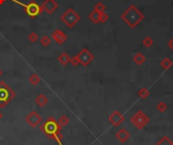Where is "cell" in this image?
Segmentation results:
<instances>
[{"label":"cell","mask_w":173,"mask_h":145,"mask_svg":"<svg viewBox=\"0 0 173 145\" xmlns=\"http://www.w3.org/2000/svg\"><path fill=\"white\" fill-rule=\"evenodd\" d=\"M122 20L128 25L131 29H134L144 20V14L135 5H131L124 13L122 14Z\"/></svg>","instance_id":"obj_1"},{"label":"cell","mask_w":173,"mask_h":145,"mask_svg":"<svg viewBox=\"0 0 173 145\" xmlns=\"http://www.w3.org/2000/svg\"><path fill=\"white\" fill-rule=\"evenodd\" d=\"M40 130L43 132L46 136L49 137L50 139H54V137L59 134V133H61L62 127H61L60 124L57 122V120L54 119L53 117H50L41 124Z\"/></svg>","instance_id":"obj_2"},{"label":"cell","mask_w":173,"mask_h":145,"mask_svg":"<svg viewBox=\"0 0 173 145\" xmlns=\"http://www.w3.org/2000/svg\"><path fill=\"white\" fill-rule=\"evenodd\" d=\"M11 1L16 3V4H18V5H20L22 8H24V12L28 14L30 18H36L40 14L43 13V11H44L42 5L38 4V3L36 1H33V0L29 1V3H26V4L19 2V1H17V0H11Z\"/></svg>","instance_id":"obj_3"},{"label":"cell","mask_w":173,"mask_h":145,"mask_svg":"<svg viewBox=\"0 0 173 145\" xmlns=\"http://www.w3.org/2000/svg\"><path fill=\"white\" fill-rule=\"evenodd\" d=\"M14 97V91L4 81H0V108H5Z\"/></svg>","instance_id":"obj_4"},{"label":"cell","mask_w":173,"mask_h":145,"mask_svg":"<svg viewBox=\"0 0 173 145\" xmlns=\"http://www.w3.org/2000/svg\"><path fill=\"white\" fill-rule=\"evenodd\" d=\"M130 121H131V123L138 129V130H142V129H144L146 126L148 125V123L150 122V119L143 111L140 110V111H137V112L131 117Z\"/></svg>","instance_id":"obj_5"},{"label":"cell","mask_w":173,"mask_h":145,"mask_svg":"<svg viewBox=\"0 0 173 145\" xmlns=\"http://www.w3.org/2000/svg\"><path fill=\"white\" fill-rule=\"evenodd\" d=\"M61 20H62L68 28H73L77 22L80 20L79 14L73 8H68L61 16Z\"/></svg>","instance_id":"obj_6"},{"label":"cell","mask_w":173,"mask_h":145,"mask_svg":"<svg viewBox=\"0 0 173 145\" xmlns=\"http://www.w3.org/2000/svg\"><path fill=\"white\" fill-rule=\"evenodd\" d=\"M77 57H78L79 63L81 64L82 66H84V67H86V66L89 65V64L94 59L93 54H92V53L89 50H88V49H86V48L82 49V50L78 53Z\"/></svg>","instance_id":"obj_7"},{"label":"cell","mask_w":173,"mask_h":145,"mask_svg":"<svg viewBox=\"0 0 173 145\" xmlns=\"http://www.w3.org/2000/svg\"><path fill=\"white\" fill-rule=\"evenodd\" d=\"M125 116L120 112V111H113L109 116V122L113 126V127H120V126L125 122Z\"/></svg>","instance_id":"obj_8"},{"label":"cell","mask_w":173,"mask_h":145,"mask_svg":"<svg viewBox=\"0 0 173 145\" xmlns=\"http://www.w3.org/2000/svg\"><path fill=\"white\" fill-rule=\"evenodd\" d=\"M25 121L28 122V124L30 126V127L36 128L42 123V121L43 120H42V117L38 115L36 111H33V112H30L29 115L26 116Z\"/></svg>","instance_id":"obj_9"},{"label":"cell","mask_w":173,"mask_h":145,"mask_svg":"<svg viewBox=\"0 0 173 145\" xmlns=\"http://www.w3.org/2000/svg\"><path fill=\"white\" fill-rule=\"evenodd\" d=\"M52 39L56 42L57 44H59V45H63L65 42L67 41L68 39V37L67 35L65 34L63 30H61V29H56V30H54V32L52 33Z\"/></svg>","instance_id":"obj_10"},{"label":"cell","mask_w":173,"mask_h":145,"mask_svg":"<svg viewBox=\"0 0 173 145\" xmlns=\"http://www.w3.org/2000/svg\"><path fill=\"white\" fill-rule=\"evenodd\" d=\"M58 6L59 5H58V3L55 1V0H45V1L43 2V4H42L43 9L49 14H52L54 11L58 8Z\"/></svg>","instance_id":"obj_11"},{"label":"cell","mask_w":173,"mask_h":145,"mask_svg":"<svg viewBox=\"0 0 173 145\" xmlns=\"http://www.w3.org/2000/svg\"><path fill=\"white\" fill-rule=\"evenodd\" d=\"M115 137H117V139L120 141L121 143H125L131 138V134L125 128H122L118 131L117 134H115Z\"/></svg>","instance_id":"obj_12"},{"label":"cell","mask_w":173,"mask_h":145,"mask_svg":"<svg viewBox=\"0 0 173 145\" xmlns=\"http://www.w3.org/2000/svg\"><path fill=\"white\" fill-rule=\"evenodd\" d=\"M146 60H147L146 56L143 54V53H141V52L136 53V54H135L134 57H133V61L137 64V65H142V64H144L146 62Z\"/></svg>","instance_id":"obj_13"},{"label":"cell","mask_w":173,"mask_h":145,"mask_svg":"<svg viewBox=\"0 0 173 145\" xmlns=\"http://www.w3.org/2000/svg\"><path fill=\"white\" fill-rule=\"evenodd\" d=\"M36 104L38 106H45L46 105L48 104V97L43 93L38 94V97H36Z\"/></svg>","instance_id":"obj_14"},{"label":"cell","mask_w":173,"mask_h":145,"mask_svg":"<svg viewBox=\"0 0 173 145\" xmlns=\"http://www.w3.org/2000/svg\"><path fill=\"white\" fill-rule=\"evenodd\" d=\"M58 61H59L62 65L66 66L68 63H70V56H69L67 53L63 52L62 54H60L59 57H58Z\"/></svg>","instance_id":"obj_15"},{"label":"cell","mask_w":173,"mask_h":145,"mask_svg":"<svg viewBox=\"0 0 173 145\" xmlns=\"http://www.w3.org/2000/svg\"><path fill=\"white\" fill-rule=\"evenodd\" d=\"M99 15H100V12H98V11L93 10L92 12L89 13L88 15V18L93 22V24H98L99 22Z\"/></svg>","instance_id":"obj_16"},{"label":"cell","mask_w":173,"mask_h":145,"mask_svg":"<svg viewBox=\"0 0 173 145\" xmlns=\"http://www.w3.org/2000/svg\"><path fill=\"white\" fill-rule=\"evenodd\" d=\"M160 65H161V67H162L164 70H169L171 68V66L173 65V62L169 58H164L160 62Z\"/></svg>","instance_id":"obj_17"},{"label":"cell","mask_w":173,"mask_h":145,"mask_svg":"<svg viewBox=\"0 0 173 145\" xmlns=\"http://www.w3.org/2000/svg\"><path fill=\"white\" fill-rule=\"evenodd\" d=\"M138 95H139V97L143 98V100H146L150 95V91L148 88H146V87H142V88H140L139 91H138Z\"/></svg>","instance_id":"obj_18"},{"label":"cell","mask_w":173,"mask_h":145,"mask_svg":"<svg viewBox=\"0 0 173 145\" xmlns=\"http://www.w3.org/2000/svg\"><path fill=\"white\" fill-rule=\"evenodd\" d=\"M155 145H173V141L168 136H163Z\"/></svg>","instance_id":"obj_19"},{"label":"cell","mask_w":173,"mask_h":145,"mask_svg":"<svg viewBox=\"0 0 173 145\" xmlns=\"http://www.w3.org/2000/svg\"><path fill=\"white\" fill-rule=\"evenodd\" d=\"M29 81L30 84H33V85H37V84H38V83H40L41 78H40V76H38V74L33 73V74H32V75L29 76Z\"/></svg>","instance_id":"obj_20"},{"label":"cell","mask_w":173,"mask_h":145,"mask_svg":"<svg viewBox=\"0 0 173 145\" xmlns=\"http://www.w3.org/2000/svg\"><path fill=\"white\" fill-rule=\"evenodd\" d=\"M69 122H70V120H69V118L66 115H62L59 118V120H58V123L60 124L61 127H65V126H67L69 124Z\"/></svg>","instance_id":"obj_21"},{"label":"cell","mask_w":173,"mask_h":145,"mask_svg":"<svg viewBox=\"0 0 173 145\" xmlns=\"http://www.w3.org/2000/svg\"><path fill=\"white\" fill-rule=\"evenodd\" d=\"M156 109H157V111H158V112L164 113V112H166V110L168 109V106L166 105V102H159L158 104H157V106H156Z\"/></svg>","instance_id":"obj_22"},{"label":"cell","mask_w":173,"mask_h":145,"mask_svg":"<svg viewBox=\"0 0 173 145\" xmlns=\"http://www.w3.org/2000/svg\"><path fill=\"white\" fill-rule=\"evenodd\" d=\"M142 43H143V46L146 48H150V47H152L153 44H154V41L151 37H146L144 38V40L142 41Z\"/></svg>","instance_id":"obj_23"},{"label":"cell","mask_w":173,"mask_h":145,"mask_svg":"<svg viewBox=\"0 0 173 145\" xmlns=\"http://www.w3.org/2000/svg\"><path fill=\"white\" fill-rule=\"evenodd\" d=\"M51 38L49 36H44L43 38L41 39V44L44 46V47H48V46L51 44Z\"/></svg>","instance_id":"obj_24"},{"label":"cell","mask_w":173,"mask_h":145,"mask_svg":"<svg viewBox=\"0 0 173 145\" xmlns=\"http://www.w3.org/2000/svg\"><path fill=\"white\" fill-rule=\"evenodd\" d=\"M105 8H106L105 5L101 2L96 3V5L94 6V10L98 11V12H103V11H105Z\"/></svg>","instance_id":"obj_25"},{"label":"cell","mask_w":173,"mask_h":145,"mask_svg":"<svg viewBox=\"0 0 173 145\" xmlns=\"http://www.w3.org/2000/svg\"><path fill=\"white\" fill-rule=\"evenodd\" d=\"M109 14H107L105 11H103V12H100V15H99V22H101V24H104L107 20H109Z\"/></svg>","instance_id":"obj_26"},{"label":"cell","mask_w":173,"mask_h":145,"mask_svg":"<svg viewBox=\"0 0 173 145\" xmlns=\"http://www.w3.org/2000/svg\"><path fill=\"white\" fill-rule=\"evenodd\" d=\"M28 38H29V41L32 42V43H36V42L38 40V36L37 33H30Z\"/></svg>","instance_id":"obj_27"},{"label":"cell","mask_w":173,"mask_h":145,"mask_svg":"<svg viewBox=\"0 0 173 145\" xmlns=\"http://www.w3.org/2000/svg\"><path fill=\"white\" fill-rule=\"evenodd\" d=\"M54 140H55L59 145H63V135H62V133H59L58 135H56L55 137H54Z\"/></svg>","instance_id":"obj_28"},{"label":"cell","mask_w":173,"mask_h":145,"mask_svg":"<svg viewBox=\"0 0 173 145\" xmlns=\"http://www.w3.org/2000/svg\"><path fill=\"white\" fill-rule=\"evenodd\" d=\"M70 63H71V65H73V66H78L80 64L79 60H78V57L77 56L70 57Z\"/></svg>","instance_id":"obj_29"},{"label":"cell","mask_w":173,"mask_h":145,"mask_svg":"<svg viewBox=\"0 0 173 145\" xmlns=\"http://www.w3.org/2000/svg\"><path fill=\"white\" fill-rule=\"evenodd\" d=\"M168 46H169V48H170L171 50L173 51V38H172V39H171L170 41L168 42Z\"/></svg>","instance_id":"obj_30"},{"label":"cell","mask_w":173,"mask_h":145,"mask_svg":"<svg viewBox=\"0 0 173 145\" xmlns=\"http://www.w3.org/2000/svg\"><path fill=\"white\" fill-rule=\"evenodd\" d=\"M6 1V0H0V5H2V4H4V2Z\"/></svg>","instance_id":"obj_31"},{"label":"cell","mask_w":173,"mask_h":145,"mask_svg":"<svg viewBox=\"0 0 173 145\" xmlns=\"http://www.w3.org/2000/svg\"><path fill=\"white\" fill-rule=\"evenodd\" d=\"M2 117H3V115H2V113H1V112H0V120H1V119H2Z\"/></svg>","instance_id":"obj_32"},{"label":"cell","mask_w":173,"mask_h":145,"mask_svg":"<svg viewBox=\"0 0 173 145\" xmlns=\"http://www.w3.org/2000/svg\"><path fill=\"white\" fill-rule=\"evenodd\" d=\"M2 75V71L1 70H0V76H1Z\"/></svg>","instance_id":"obj_33"},{"label":"cell","mask_w":173,"mask_h":145,"mask_svg":"<svg viewBox=\"0 0 173 145\" xmlns=\"http://www.w3.org/2000/svg\"><path fill=\"white\" fill-rule=\"evenodd\" d=\"M172 138H173V134H172Z\"/></svg>","instance_id":"obj_34"}]
</instances>
